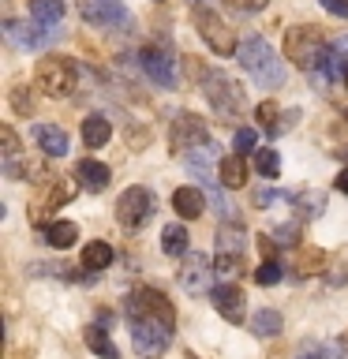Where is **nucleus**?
<instances>
[{"mask_svg":"<svg viewBox=\"0 0 348 359\" xmlns=\"http://www.w3.org/2000/svg\"><path fill=\"white\" fill-rule=\"evenodd\" d=\"M236 56H240V67L255 79L258 86L277 90L281 83H285V67H281L277 53L269 49V41H262V38H247V41H240Z\"/></svg>","mask_w":348,"mask_h":359,"instance_id":"nucleus-1","label":"nucleus"},{"mask_svg":"<svg viewBox=\"0 0 348 359\" xmlns=\"http://www.w3.org/2000/svg\"><path fill=\"white\" fill-rule=\"evenodd\" d=\"M326 53H330V41L319 27H292L285 34V56L300 72H319Z\"/></svg>","mask_w":348,"mask_h":359,"instance_id":"nucleus-2","label":"nucleus"},{"mask_svg":"<svg viewBox=\"0 0 348 359\" xmlns=\"http://www.w3.org/2000/svg\"><path fill=\"white\" fill-rule=\"evenodd\" d=\"M38 86L49 97H72L79 86V64L72 56H45L38 64Z\"/></svg>","mask_w":348,"mask_h":359,"instance_id":"nucleus-3","label":"nucleus"},{"mask_svg":"<svg viewBox=\"0 0 348 359\" xmlns=\"http://www.w3.org/2000/svg\"><path fill=\"white\" fill-rule=\"evenodd\" d=\"M128 325H131V344H135V352H139L142 359L165 355V348L173 344V330H176V325H165L157 318H135Z\"/></svg>","mask_w":348,"mask_h":359,"instance_id":"nucleus-4","label":"nucleus"},{"mask_svg":"<svg viewBox=\"0 0 348 359\" xmlns=\"http://www.w3.org/2000/svg\"><path fill=\"white\" fill-rule=\"evenodd\" d=\"M206 101L213 105V112H218L221 120H236L243 112V105H247L243 90L236 86L229 75H221V72H210L206 75Z\"/></svg>","mask_w":348,"mask_h":359,"instance_id":"nucleus-5","label":"nucleus"},{"mask_svg":"<svg viewBox=\"0 0 348 359\" xmlns=\"http://www.w3.org/2000/svg\"><path fill=\"white\" fill-rule=\"evenodd\" d=\"M195 27H199V38L206 41L218 56H232L236 53V34L229 30V22H225L218 11L195 4Z\"/></svg>","mask_w":348,"mask_h":359,"instance_id":"nucleus-6","label":"nucleus"},{"mask_svg":"<svg viewBox=\"0 0 348 359\" xmlns=\"http://www.w3.org/2000/svg\"><path fill=\"white\" fill-rule=\"evenodd\" d=\"M150 217H154V191L150 187L135 184L116 198V221L123 224V229H142Z\"/></svg>","mask_w":348,"mask_h":359,"instance_id":"nucleus-7","label":"nucleus"},{"mask_svg":"<svg viewBox=\"0 0 348 359\" xmlns=\"http://www.w3.org/2000/svg\"><path fill=\"white\" fill-rule=\"evenodd\" d=\"M4 38L11 45H19V49H45V45L56 38V30L41 19H8L4 22Z\"/></svg>","mask_w":348,"mask_h":359,"instance_id":"nucleus-8","label":"nucleus"},{"mask_svg":"<svg viewBox=\"0 0 348 359\" xmlns=\"http://www.w3.org/2000/svg\"><path fill=\"white\" fill-rule=\"evenodd\" d=\"M213 142L210 139V128L206 120L195 116V112H180V116L173 120V150L176 154H187V150H199V146Z\"/></svg>","mask_w":348,"mask_h":359,"instance_id":"nucleus-9","label":"nucleus"},{"mask_svg":"<svg viewBox=\"0 0 348 359\" xmlns=\"http://www.w3.org/2000/svg\"><path fill=\"white\" fill-rule=\"evenodd\" d=\"M213 262H210V255H187L184 258V266H180V288L191 292V296H202V292H213Z\"/></svg>","mask_w":348,"mask_h":359,"instance_id":"nucleus-10","label":"nucleus"},{"mask_svg":"<svg viewBox=\"0 0 348 359\" xmlns=\"http://www.w3.org/2000/svg\"><path fill=\"white\" fill-rule=\"evenodd\" d=\"M210 303H213V311H218L225 322H232V325L243 322V314H247V296H243L240 285H213Z\"/></svg>","mask_w":348,"mask_h":359,"instance_id":"nucleus-11","label":"nucleus"},{"mask_svg":"<svg viewBox=\"0 0 348 359\" xmlns=\"http://www.w3.org/2000/svg\"><path fill=\"white\" fill-rule=\"evenodd\" d=\"M86 22H94V27H120V22H128V8L120 4V0H83L79 4Z\"/></svg>","mask_w":348,"mask_h":359,"instance_id":"nucleus-12","label":"nucleus"},{"mask_svg":"<svg viewBox=\"0 0 348 359\" xmlns=\"http://www.w3.org/2000/svg\"><path fill=\"white\" fill-rule=\"evenodd\" d=\"M139 64H142V72L150 75V83H157V86H173L176 83L173 56H168L165 49H157V45H146V49L139 53Z\"/></svg>","mask_w":348,"mask_h":359,"instance_id":"nucleus-13","label":"nucleus"},{"mask_svg":"<svg viewBox=\"0 0 348 359\" xmlns=\"http://www.w3.org/2000/svg\"><path fill=\"white\" fill-rule=\"evenodd\" d=\"M173 210L184 221L202 217V210H206V191H199V187H176L173 191Z\"/></svg>","mask_w":348,"mask_h":359,"instance_id":"nucleus-14","label":"nucleus"},{"mask_svg":"<svg viewBox=\"0 0 348 359\" xmlns=\"http://www.w3.org/2000/svg\"><path fill=\"white\" fill-rule=\"evenodd\" d=\"M34 142H38L49 157H64L67 154V131L56 128V123H38V128H34Z\"/></svg>","mask_w":348,"mask_h":359,"instance_id":"nucleus-15","label":"nucleus"},{"mask_svg":"<svg viewBox=\"0 0 348 359\" xmlns=\"http://www.w3.org/2000/svg\"><path fill=\"white\" fill-rule=\"evenodd\" d=\"M75 180H79L86 191H105V187H109V165L94 161V157H83V161H79V168H75Z\"/></svg>","mask_w":348,"mask_h":359,"instance_id":"nucleus-16","label":"nucleus"},{"mask_svg":"<svg viewBox=\"0 0 348 359\" xmlns=\"http://www.w3.org/2000/svg\"><path fill=\"white\" fill-rule=\"evenodd\" d=\"M218 180L229 191L236 187H243L247 184V161H243V154H229V157H221L218 161Z\"/></svg>","mask_w":348,"mask_h":359,"instance_id":"nucleus-17","label":"nucleus"},{"mask_svg":"<svg viewBox=\"0 0 348 359\" xmlns=\"http://www.w3.org/2000/svg\"><path fill=\"white\" fill-rule=\"evenodd\" d=\"M112 139V123L109 116H101V112H90V116L83 120V142L90 146V150H101Z\"/></svg>","mask_w":348,"mask_h":359,"instance_id":"nucleus-18","label":"nucleus"},{"mask_svg":"<svg viewBox=\"0 0 348 359\" xmlns=\"http://www.w3.org/2000/svg\"><path fill=\"white\" fill-rule=\"evenodd\" d=\"M187 229L180 221H173V224H165V232H161V251L168 255V258H180V255H187Z\"/></svg>","mask_w":348,"mask_h":359,"instance_id":"nucleus-19","label":"nucleus"},{"mask_svg":"<svg viewBox=\"0 0 348 359\" xmlns=\"http://www.w3.org/2000/svg\"><path fill=\"white\" fill-rule=\"evenodd\" d=\"M79 240V229L72 221H53V224H45V243L56 247V251H67Z\"/></svg>","mask_w":348,"mask_h":359,"instance_id":"nucleus-20","label":"nucleus"},{"mask_svg":"<svg viewBox=\"0 0 348 359\" xmlns=\"http://www.w3.org/2000/svg\"><path fill=\"white\" fill-rule=\"evenodd\" d=\"M109 262H112V247H109V243L90 240V243L83 247V266H86V269H94V273H98V269H105Z\"/></svg>","mask_w":348,"mask_h":359,"instance_id":"nucleus-21","label":"nucleus"},{"mask_svg":"<svg viewBox=\"0 0 348 359\" xmlns=\"http://www.w3.org/2000/svg\"><path fill=\"white\" fill-rule=\"evenodd\" d=\"M86 344H90V352H98L101 359H120V348L109 341V333L101 330V325H90L86 330Z\"/></svg>","mask_w":348,"mask_h":359,"instance_id":"nucleus-22","label":"nucleus"},{"mask_svg":"<svg viewBox=\"0 0 348 359\" xmlns=\"http://www.w3.org/2000/svg\"><path fill=\"white\" fill-rule=\"evenodd\" d=\"M30 19H41L49 27H56L64 19V0H30Z\"/></svg>","mask_w":348,"mask_h":359,"instance_id":"nucleus-23","label":"nucleus"},{"mask_svg":"<svg viewBox=\"0 0 348 359\" xmlns=\"http://www.w3.org/2000/svg\"><path fill=\"white\" fill-rule=\"evenodd\" d=\"M251 333H255V337H277V333H281V314H277V311H269V307L255 311Z\"/></svg>","mask_w":348,"mask_h":359,"instance_id":"nucleus-24","label":"nucleus"},{"mask_svg":"<svg viewBox=\"0 0 348 359\" xmlns=\"http://www.w3.org/2000/svg\"><path fill=\"white\" fill-rule=\"evenodd\" d=\"M218 251H229V255H243V229L240 224H232V221H225L221 224V236H218Z\"/></svg>","mask_w":348,"mask_h":359,"instance_id":"nucleus-25","label":"nucleus"},{"mask_svg":"<svg viewBox=\"0 0 348 359\" xmlns=\"http://www.w3.org/2000/svg\"><path fill=\"white\" fill-rule=\"evenodd\" d=\"M255 168H258L266 180H277V176H281V154L269 150V146H266V150H255Z\"/></svg>","mask_w":348,"mask_h":359,"instance_id":"nucleus-26","label":"nucleus"},{"mask_svg":"<svg viewBox=\"0 0 348 359\" xmlns=\"http://www.w3.org/2000/svg\"><path fill=\"white\" fill-rule=\"evenodd\" d=\"M213 269H218V277H232L243 269V255H229V251H218L213 255Z\"/></svg>","mask_w":348,"mask_h":359,"instance_id":"nucleus-27","label":"nucleus"},{"mask_svg":"<svg viewBox=\"0 0 348 359\" xmlns=\"http://www.w3.org/2000/svg\"><path fill=\"white\" fill-rule=\"evenodd\" d=\"M79 187H83V184H56L49 191V198H45V210H56V206H64V202H72Z\"/></svg>","mask_w":348,"mask_h":359,"instance_id":"nucleus-28","label":"nucleus"},{"mask_svg":"<svg viewBox=\"0 0 348 359\" xmlns=\"http://www.w3.org/2000/svg\"><path fill=\"white\" fill-rule=\"evenodd\" d=\"M281 277H285V269H281V266L274 262V258H266V262H262V266L255 269V280H258V285H262V288H269V285H277Z\"/></svg>","mask_w":348,"mask_h":359,"instance_id":"nucleus-29","label":"nucleus"},{"mask_svg":"<svg viewBox=\"0 0 348 359\" xmlns=\"http://www.w3.org/2000/svg\"><path fill=\"white\" fill-rule=\"evenodd\" d=\"M258 146V131L255 128H236V135H232V150L236 154H247V150H255Z\"/></svg>","mask_w":348,"mask_h":359,"instance_id":"nucleus-30","label":"nucleus"},{"mask_svg":"<svg viewBox=\"0 0 348 359\" xmlns=\"http://www.w3.org/2000/svg\"><path fill=\"white\" fill-rule=\"evenodd\" d=\"M0 146H4V161L19 157V135L11 131V123H4V128H0Z\"/></svg>","mask_w":348,"mask_h":359,"instance_id":"nucleus-31","label":"nucleus"},{"mask_svg":"<svg viewBox=\"0 0 348 359\" xmlns=\"http://www.w3.org/2000/svg\"><path fill=\"white\" fill-rule=\"evenodd\" d=\"M255 116L262 120V128H266V131H274V128H277V116H281V109L274 105V101H262V105L255 109Z\"/></svg>","mask_w":348,"mask_h":359,"instance_id":"nucleus-32","label":"nucleus"},{"mask_svg":"<svg viewBox=\"0 0 348 359\" xmlns=\"http://www.w3.org/2000/svg\"><path fill=\"white\" fill-rule=\"evenodd\" d=\"M277 240V247H288V243H296L300 240V224H277L274 232H269Z\"/></svg>","mask_w":348,"mask_h":359,"instance_id":"nucleus-33","label":"nucleus"},{"mask_svg":"<svg viewBox=\"0 0 348 359\" xmlns=\"http://www.w3.org/2000/svg\"><path fill=\"white\" fill-rule=\"evenodd\" d=\"M296 206L303 210V217H319V210H322V195H296Z\"/></svg>","mask_w":348,"mask_h":359,"instance_id":"nucleus-34","label":"nucleus"},{"mask_svg":"<svg viewBox=\"0 0 348 359\" xmlns=\"http://www.w3.org/2000/svg\"><path fill=\"white\" fill-rule=\"evenodd\" d=\"M288 195H281V191H269V187H262V191H255V206L258 210H266V206H277V202H285Z\"/></svg>","mask_w":348,"mask_h":359,"instance_id":"nucleus-35","label":"nucleus"},{"mask_svg":"<svg viewBox=\"0 0 348 359\" xmlns=\"http://www.w3.org/2000/svg\"><path fill=\"white\" fill-rule=\"evenodd\" d=\"M11 105H15L19 116H30V112H34V101H27V94H22V86L15 90V94H11Z\"/></svg>","mask_w":348,"mask_h":359,"instance_id":"nucleus-36","label":"nucleus"},{"mask_svg":"<svg viewBox=\"0 0 348 359\" xmlns=\"http://www.w3.org/2000/svg\"><path fill=\"white\" fill-rule=\"evenodd\" d=\"M303 266H307V273H314V269L326 266V255L322 251H303Z\"/></svg>","mask_w":348,"mask_h":359,"instance_id":"nucleus-37","label":"nucleus"},{"mask_svg":"<svg viewBox=\"0 0 348 359\" xmlns=\"http://www.w3.org/2000/svg\"><path fill=\"white\" fill-rule=\"evenodd\" d=\"M255 243H258V251H262L266 258H274V251H277V240L269 232H262V236H255Z\"/></svg>","mask_w":348,"mask_h":359,"instance_id":"nucleus-38","label":"nucleus"},{"mask_svg":"<svg viewBox=\"0 0 348 359\" xmlns=\"http://www.w3.org/2000/svg\"><path fill=\"white\" fill-rule=\"evenodd\" d=\"M322 8L337 19H348V0H322Z\"/></svg>","mask_w":348,"mask_h":359,"instance_id":"nucleus-39","label":"nucleus"},{"mask_svg":"<svg viewBox=\"0 0 348 359\" xmlns=\"http://www.w3.org/2000/svg\"><path fill=\"white\" fill-rule=\"evenodd\" d=\"M296 120H300V109H292V112H285V116L277 120V128L269 131V135H281V131H288V128H292V123H296Z\"/></svg>","mask_w":348,"mask_h":359,"instance_id":"nucleus-40","label":"nucleus"},{"mask_svg":"<svg viewBox=\"0 0 348 359\" xmlns=\"http://www.w3.org/2000/svg\"><path fill=\"white\" fill-rule=\"evenodd\" d=\"M232 8H240V11H262L269 0H229Z\"/></svg>","mask_w":348,"mask_h":359,"instance_id":"nucleus-41","label":"nucleus"},{"mask_svg":"<svg viewBox=\"0 0 348 359\" xmlns=\"http://www.w3.org/2000/svg\"><path fill=\"white\" fill-rule=\"evenodd\" d=\"M322 355H326V359H348V355H344V344H341V337H337L333 344H326V348H322Z\"/></svg>","mask_w":348,"mask_h":359,"instance_id":"nucleus-42","label":"nucleus"},{"mask_svg":"<svg viewBox=\"0 0 348 359\" xmlns=\"http://www.w3.org/2000/svg\"><path fill=\"white\" fill-rule=\"evenodd\" d=\"M296 359H326V355H322V348L314 344V341H307V344L300 348V355H296Z\"/></svg>","mask_w":348,"mask_h":359,"instance_id":"nucleus-43","label":"nucleus"},{"mask_svg":"<svg viewBox=\"0 0 348 359\" xmlns=\"http://www.w3.org/2000/svg\"><path fill=\"white\" fill-rule=\"evenodd\" d=\"M333 184H337V191H344V195H348V168H341V176H337Z\"/></svg>","mask_w":348,"mask_h":359,"instance_id":"nucleus-44","label":"nucleus"},{"mask_svg":"<svg viewBox=\"0 0 348 359\" xmlns=\"http://www.w3.org/2000/svg\"><path fill=\"white\" fill-rule=\"evenodd\" d=\"M333 45V49H341V53H348V34H344V38H337V41H330Z\"/></svg>","mask_w":348,"mask_h":359,"instance_id":"nucleus-45","label":"nucleus"},{"mask_svg":"<svg viewBox=\"0 0 348 359\" xmlns=\"http://www.w3.org/2000/svg\"><path fill=\"white\" fill-rule=\"evenodd\" d=\"M341 344H344V355H348V333H344V337H341Z\"/></svg>","mask_w":348,"mask_h":359,"instance_id":"nucleus-46","label":"nucleus"},{"mask_svg":"<svg viewBox=\"0 0 348 359\" xmlns=\"http://www.w3.org/2000/svg\"><path fill=\"white\" fill-rule=\"evenodd\" d=\"M344 86H348V72H344Z\"/></svg>","mask_w":348,"mask_h":359,"instance_id":"nucleus-47","label":"nucleus"},{"mask_svg":"<svg viewBox=\"0 0 348 359\" xmlns=\"http://www.w3.org/2000/svg\"><path fill=\"white\" fill-rule=\"evenodd\" d=\"M344 120H348V109H344Z\"/></svg>","mask_w":348,"mask_h":359,"instance_id":"nucleus-48","label":"nucleus"},{"mask_svg":"<svg viewBox=\"0 0 348 359\" xmlns=\"http://www.w3.org/2000/svg\"><path fill=\"white\" fill-rule=\"evenodd\" d=\"M191 359H195V355H191Z\"/></svg>","mask_w":348,"mask_h":359,"instance_id":"nucleus-49","label":"nucleus"}]
</instances>
